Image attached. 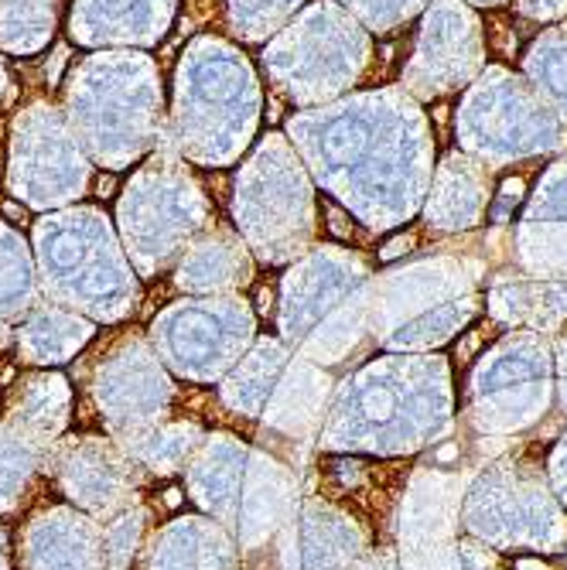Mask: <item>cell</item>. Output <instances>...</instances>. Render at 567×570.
Returning a JSON list of instances; mask_svg holds the SVG:
<instances>
[{
    "label": "cell",
    "mask_w": 567,
    "mask_h": 570,
    "mask_svg": "<svg viewBox=\"0 0 567 570\" xmlns=\"http://www.w3.org/2000/svg\"><path fill=\"white\" fill-rule=\"evenodd\" d=\"M287 134L315 181L373 233L410 223L431 191V124L403 86L301 110Z\"/></svg>",
    "instance_id": "6da1fadb"
},
{
    "label": "cell",
    "mask_w": 567,
    "mask_h": 570,
    "mask_svg": "<svg viewBox=\"0 0 567 570\" xmlns=\"http://www.w3.org/2000/svg\"><path fill=\"white\" fill-rule=\"evenodd\" d=\"M458 428L451 362L434 352H387L335 383L319 431L325 454L407 458Z\"/></svg>",
    "instance_id": "7a4b0ae2"
},
{
    "label": "cell",
    "mask_w": 567,
    "mask_h": 570,
    "mask_svg": "<svg viewBox=\"0 0 567 570\" xmlns=\"http://www.w3.org/2000/svg\"><path fill=\"white\" fill-rule=\"evenodd\" d=\"M377 274L363 253L312 246L281 281L277 332L322 370L352 366L373 338Z\"/></svg>",
    "instance_id": "3957f363"
},
{
    "label": "cell",
    "mask_w": 567,
    "mask_h": 570,
    "mask_svg": "<svg viewBox=\"0 0 567 570\" xmlns=\"http://www.w3.org/2000/svg\"><path fill=\"white\" fill-rule=\"evenodd\" d=\"M261 82L250 59L216 35L195 38L175 72L172 147L202 168H226L261 124Z\"/></svg>",
    "instance_id": "277c9868"
},
{
    "label": "cell",
    "mask_w": 567,
    "mask_h": 570,
    "mask_svg": "<svg viewBox=\"0 0 567 570\" xmlns=\"http://www.w3.org/2000/svg\"><path fill=\"white\" fill-rule=\"evenodd\" d=\"M66 117L99 168H130L162 134V72L144 51L86 56L66 82Z\"/></svg>",
    "instance_id": "5b68a950"
},
{
    "label": "cell",
    "mask_w": 567,
    "mask_h": 570,
    "mask_svg": "<svg viewBox=\"0 0 567 570\" xmlns=\"http://www.w3.org/2000/svg\"><path fill=\"white\" fill-rule=\"evenodd\" d=\"M185 482L195 505L226 527L243 553L267 550L301 499L291 461L229 431L205 434Z\"/></svg>",
    "instance_id": "8992f818"
},
{
    "label": "cell",
    "mask_w": 567,
    "mask_h": 570,
    "mask_svg": "<svg viewBox=\"0 0 567 570\" xmlns=\"http://www.w3.org/2000/svg\"><path fill=\"white\" fill-rule=\"evenodd\" d=\"M35 261L45 294L96 322H120L140 301L127 249L110 219L89 205L38 219Z\"/></svg>",
    "instance_id": "52a82bcc"
},
{
    "label": "cell",
    "mask_w": 567,
    "mask_h": 570,
    "mask_svg": "<svg viewBox=\"0 0 567 570\" xmlns=\"http://www.w3.org/2000/svg\"><path fill=\"white\" fill-rule=\"evenodd\" d=\"M479 267L444 249L377 274L373 338L387 352H434L482 307Z\"/></svg>",
    "instance_id": "ba28073f"
},
{
    "label": "cell",
    "mask_w": 567,
    "mask_h": 570,
    "mask_svg": "<svg viewBox=\"0 0 567 570\" xmlns=\"http://www.w3.org/2000/svg\"><path fill=\"white\" fill-rule=\"evenodd\" d=\"M466 537L517 557H557L567 550V512L547 464L527 451H502L469 482L461 502Z\"/></svg>",
    "instance_id": "9c48e42d"
},
{
    "label": "cell",
    "mask_w": 567,
    "mask_h": 570,
    "mask_svg": "<svg viewBox=\"0 0 567 570\" xmlns=\"http://www.w3.org/2000/svg\"><path fill=\"white\" fill-rule=\"evenodd\" d=\"M307 165L284 134H264L233 185V223L256 261L294 264L319 236V205Z\"/></svg>",
    "instance_id": "30bf717a"
},
{
    "label": "cell",
    "mask_w": 567,
    "mask_h": 570,
    "mask_svg": "<svg viewBox=\"0 0 567 570\" xmlns=\"http://www.w3.org/2000/svg\"><path fill=\"white\" fill-rule=\"evenodd\" d=\"M370 66V28L332 0H319L291 18L264 51V72L274 92L297 110H315L345 96Z\"/></svg>",
    "instance_id": "8fae6325"
},
{
    "label": "cell",
    "mask_w": 567,
    "mask_h": 570,
    "mask_svg": "<svg viewBox=\"0 0 567 570\" xmlns=\"http://www.w3.org/2000/svg\"><path fill=\"white\" fill-rule=\"evenodd\" d=\"M216 223L213 202L195 181L182 154L154 150L117 202V229L140 277H158Z\"/></svg>",
    "instance_id": "7c38bea8"
},
{
    "label": "cell",
    "mask_w": 567,
    "mask_h": 570,
    "mask_svg": "<svg viewBox=\"0 0 567 570\" xmlns=\"http://www.w3.org/2000/svg\"><path fill=\"white\" fill-rule=\"evenodd\" d=\"M554 335L512 328L489 345L469 373L461 421L482 441H527L554 406Z\"/></svg>",
    "instance_id": "4fadbf2b"
},
{
    "label": "cell",
    "mask_w": 567,
    "mask_h": 570,
    "mask_svg": "<svg viewBox=\"0 0 567 570\" xmlns=\"http://www.w3.org/2000/svg\"><path fill=\"white\" fill-rule=\"evenodd\" d=\"M332 393L329 370L294 352L281 335L256 338L219 383V400L229 413L256 421L267 438H284L287 444L319 441Z\"/></svg>",
    "instance_id": "5bb4252c"
},
{
    "label": "cell",
    "mask_w": 567,
    "mask_h": 570,
    "mask_svg": "<svg viewBox=\"0 0 567 570\" xmlns=\"http://www.w3.org/2000/svg\"><path fill=\"white\" fill-rule=\"evenodd\" d=\"M567 140L564 120L530 79L509 69L482 72L458 110V144L486 168H506L540 154L560 150Z\"/></svg>",
    "instance_id": "9a60e30c"
},
{
    "label": "cell",
    "mask_w": 567,
    "mask_h": 570,
    "mask_svg": "<svg viewBox=\"0 0 567 570\" xmlns=\"http://www.w3.org/2000/svg\"><path fill=\"white\" fill-rule=\"evenodd\" d=\"M150 345L188 383H223L256 342V315L239 294L188 297L150 325Z\"/></svg>",
    "instance_id": "2e32d148"
},
{
    "label": "cell",
    "mask_w": 567,
    "mask_h": 570,
    "mask_svg": "<svg viewBox=\"0 0 567 570\" xmlns=\"http://www.w3.org/2000/svg\"><path fill=\"white\" fill-rule=\"evenodd\" d=\"M92 158L76 137L66 110L35 99L14 117L8 188L31 209H66L89 191Z\"/></svg>",
    "instance_id": "e0dca14e"
},
{
    "label": "cell",
    "mask_w": 567,
    "mask_h": 570,
    "mask_svg": "<svg viewBox=\"0 0 567 570\" xmlns=\"http://www.w3.org/2000/svg\"><path fill=\"white\" fill-rule=\"evenodd\" d=\"M92 396L102 421L117 441H127L154 424L168 421L175 403V383L162 366L150 338L127 332L96 366Z\"/></svg>",
    "instance_id": "ac0fdd59"
},
{
    "label": "cell",
    "mask_w": 567,
    "mask_h": 570,
    "mask_svg": "<svg viewBox=\"0 0 567 570\" xmlns=\"http://www.w3.org/2000/svg\"><path fill=\"white\" fill-rule=\"evenodd\" d=\"M482 62L486 38L469 0H431L403 66V89L418 99L458 92L479 79Z\"/></svg>",
    "instance_id": "d6986e66"
},
{
    "label": "cell",
    "mask_w": 567,
    "mask_h": 570,
    "mask_svg": "<svg viewBox=\"0 0 567 570\" xmlns=\"http://www.w3.org/2000/svg\"><path fill=\"white\" fill-rule=\"evenodd\" d=\"M373 547V530L329 495H301L271 543L277 570H359Z\"/></svg>",
    "instance_id": "ffe728a7"
},
{
    "label": "cell",
    "mask_w": 567,
    "mask_h": 570,
    "mask_svg": "<svg viewBox=\"0 0 567 570\" xmlns=\"http://www.w3.org/2000/svg\"><path fill=\"white\" fill-rule=\"evenodd\" d=\"M51 461H56V479L62 492L76 505L96 512L99 520H110V515L137 502L140 464L117 438H69Z\"/></svg>",
    "instance_id": "44dd1931"
},
{
    "label": "cell",
    "mask_w": 567,
    "mask_h": 570,
    "mask_svg": "<svg viewBox=\"0 0 567 570\" xmlns=\"http://www.w3.org/2000/svg\"><path fill=\"white\" fill-rule=\"evenodd\" d=\"M178 11V0H76L69 35L89 48L158 45Z\"/></svg>",
    "instance_id": "7402d4cb"
},
{
    "label": "cell",
    "mask_w": 567,
    "mask_h": 570,
    "mask_svg": "<svg viewBox=\"0 0 567 570\" xmlns=\"http://www.w3.org/2000/svg\"><path fill=\"white\" fill-rule=\"evenodd\" d=\"M517 256L530 277L567 274V158L554 161L537 181L517 229Z\"/></svg>",
    "instance_id": "603a6c76"
},
{
    "label": "cell",
    "mask_w": 567,
    "mask_h": 570,
    "mask_svg": "<svg viewBox=\"0 0 567 570\" xmlns=\"http://www.w3.org/2000/svg\"><path fill=\"white\" fill-rule=\"evenodd\" d=\"M472 479H458L441 469L414 472L397 499L393 540L397 543H438L454 540L461 527V502Z\"/></svg>",
    "instance_id": "cb8c5ba5"
},
{
    "label": "cell",
    "mask_w": 567,
    "mask_h": 570,
    "mask_svg": "<svg viewBox=\"0 0 567 570\" xmlns=\"http://www.w3.org/2000/svg\"><path fill=\"white\" fill-rule=\"evenodd\" d=\"M239 543L213 515H178L144 543V570H239Z\"/></svg>",
    "instance_id": "d4e9b609"
},
{
    "label": "cell",
    "mask_w": 567,
    "mask_h": 570,
    "mask_svg": "<svg viewBox=\"0 0 567 570\" xmlns=\"http://www.w3.org/2000/svg\"><path fill=\"white\" fill-rule=\"evenodd\" d=\"M253 249L229 226H209L175 264V287L195 297L239 294L253 284Z\"/></svg>",
    "instance_id": "484cf974"
},
{
    "label": "cell",
    "mask_w": 567,
    "mask_h": 570,
    "mask_svg": "<svg viewBox=\"0 0 567 570\" xmlns=\"http://www.w3.org/2000/svg\"><path fill=\"white\" fill-rule=\"evenodd\" d=\"M492 202L489 168L469 154H448L431 178L424 223L434 233H469L482 223Z\"/></svg>",
    "instance_id": "4316f807"
},
{
    "label": "cell",
    "mask_w": 567,
    "mask_h": 570,
    "mask_svg": "<svg viewBox=\"0 0 567 570\" xmlns=\"http://www.w3.org/2000/svg\"><path fill=\"white\" fill-rule=\"evenodd\" d=\"M489 315L509 328L567 332V274L564 277H502L489 287Z\"/></svg>",
    "instance_id": "83f0119b"
},
{
    "label": "cell",
    "mask_w": 567,
    "mask_h": 570,
    "mask_svg": "<svg viewBox=\"0 0 567 570\" xmlns=\"http://www.w3.org/2000/svg\"><path fill=\"white\" fill-rule=\"evenodd\" d=\"M72 410V393L69 383L56 373H25L14 380L8 390V417L4 424L41 438V441H56V434L66 428Z\"/></svg>",
    "instance_id": "f1b7e54d"
},
{
    "label": "cell",
    "mask_w": 567,
    "mask_h": 570,
    "mask_svg": "<svg viewBox=\"0 0 567 570\" xmlns=\"http://www.w3.org/2000/svg\"><path fill=\"white\" fill-rule=\"evenodd\" d=\"M14 335H18L21 362H31V366H51V362L72 358L96 335V328H92V322L72 315V311H66L59 304H45Z\"/></svg>",
    "instance_id": "f546056e"
},
{
    "label": "cell",
    "mask_w": 567,
    "mask_h": 570,
    "mask_svg": "<svg viewBox=\"0 0 567 570\" xmlns=\"http://www.w3.org/2000/svg\"><path fill=\"white\" fill-rule=\"evenodd\" d=\"M202 441L205 431L195 421H162L120 444L144 472H150L154 479H172L188 469V461L195 458Z\"/></svg>",
    "instance_id": "4dcf8cb0"
},
{
    "label": "cell",
    "mask_w": 567,
    "mask_h": 570,
    "mask_svg": "<svg viewBox=\"0 0 567 570\" xmlns=\"http://www.w3.org/2000/svg\"><path fill=\"white\" fill-rule=\"evenodd\" d=\"M59 24V0H0V51L38 56Z\"/></svg>",
    "instance_id": "1f68e13d"
},
{
    "label": "cell",
    "mask_w": 567,
    "mask_h": 570,
    "mask_svg": "<svg viewBox=\"0 0 567 570\" xmlns=\"http://www.w3.org/2000/svg\"><path fill=\"white\" fill-rule=\"evenodd\" d=\"M527 79L567 127V24H554L534 38L524 59Z\"/></svg>",
    "instance_id": "d6a6232c"
},
{
    "label": "cell",
    "mask_w": 567,
    "mask_h": 570,
    "mask_svg": "<svg viewBox=\"0 0 567 570\" xmlns=\"http://www.w3.org/2000/svg\"><path fill=\"white\" fill-rule=\"evenodd\" d=\"M35 261L18 229L0 223V325L14 322L35 307Z\"/></svg>",
    "instance_id": "836d02e7"
},
{
    "label": "cell",
    "mask_w": 567,
    "mask_h": 570,
    "mask_svg": "<svg viewBox=\"0 0 567 570\" xmlns=\"http://www.w3.org/2000/svg\"><path fill=\"white\" fill-rule=\"evenodd\" d=\"M359 570H469L458 540L438 543H380L366 553Z\"/></svg>",
    "instance_id": "e575fe53"
},
{
    "label": "cell",
    "mask_w": 567,
    "mask_h": 570,
    "mask_svg": "<svg viewBox=\"0 0 567 570\" xmlns=\"http://www.w3.org/2000/svg\"><path fill=\"white\" fill-rule=\"evenodd\" d=\"M147 520H150V509L140 499L120 509L117 515H110L107 527H102V563H107V570H130L137 547L144 540Z\"/></svg>",
    "instance_id": "d590c367"
},
{
    "label": "cell",
    "mask_w": 567,
    "mask_h": 570,
    "mask_svg": "<svg viewBox=\"0 0 567 570\" xmlns=\"http://www.w3.org/2000/svg\"><path fill=\"white\" fill-rule=\"evenodd\" d=\"M229 24L243 41H264L291 24V14L304 0H226Z\"/></svg>",
    "instance_id": "8d00e7d4"
},
{
    "label": "cell",
    "mask_w": 567,
    "mask_h": 570,
    "mask_svg": "<svg viewBox=\"0 0 567 570\" xmlns=\"http://www.w3.org/2000/svg\"><path fill=\"white\" fill-rule=\"evenodd\" d=\"M342 4H345V11L352 18H359L370 31L383 35V31H393V28L407 24L424 8H431V0H342Z\"/></svg>",
    "instance_id": "74e56055"
},
{
    "label": "cell",
    "mask_w": 567,
    "mask_h": 570,
    "mask_svg": "<svg viewBox=\"0 0 567 570\" xmlns=\"http://www.w3.org/2000/svg\"><path fill=\"white\" fill-rule=\"evenodd\" d=\"M547 479H550V485H554V492H557V499L564 502V509H567V431L560 434V441L550 448V454H547Z\"/></svg>",
    "instance_id": "f35d334b"
},
{
    "label": "cell",
    "mask_w": 567,
    "mask_h": 570,
    "mask_svg": "<svg viewBox=\"0 0 567 570\" xmlns=\"http://www.w3.org/2000/svg\"><path fill=\"white\" fill-rule=\"evenodd\" d=\"M458 543H461V557H466V567H469V570H506L502 560H499V553H496L492 547H486V543H479V540H472V537L458 540ZM509 570H512V567H509Z\"/></svg>",
    "instance_id": "ab89813d"
},
{
    "label": "cell",
    "mask_w": 567,
    "mask_h": 570,
    "mask_svg": "<svg viewBox=\"0 0 567 570\" xmlns=\"http://www.w3.org/2000/svg\"><path fill=\"white\" fill-rule=\"evenodd\" d=\"M517 11L534 21H564L567 0H517Z\"/></svg>",
    "instance_id": "60d3db41"
},
{
    "label": "cell",
    "mask_w": 567,
    "mask_h": 570,
    "mask_svg": "<svg viewBox=\"0 0 567 570\" xmlns=\"http://www.w3.org/2000/svg\"><path fill=\"white\" fill-rule=\"evenodd\" d=\"M11 352H18V335H11L8 325H0V390H11L18 380L11 358H21V355H11Z\"/></svg>",
    "instance_id": "b9f144b4"
},
{
    "label": "cell",
    "mask_w": 567,
    "mask_h": 570,
    "mask_svg": "<svg viewBox=\"0 0 567 570\" xmlns=\"http://www.w3.org/2000/svg\"><path fill=\"white\" fill-rule=\"evenodd\" d=\"M554 376H557V400L567 417V332L554 335Z\"/></svg>",
    "instance_id": "7bdbcfd3"
},
{
    "label": "cell",
    "mask_w": 567,
    "mask_h": 570,
    "mask_svg": "<svg viewBox=\"0 0 567 570\" xmlns=\"http://www.w3.org/2000/svg\"><path fill=\"white\" fill-rule=\"evenodd\" d=\"M520 188L524 181L520 178H509L499 191V202H496V209H492V223H509L506 216H512V205L520 202Z\"/></svg>",
    "instance_id": "ee69618b"
},
{
    "label": "cell",
    "mask_w": 567,
    "mask_h": 570,
    "mask_svg": "<svg viewBox=\"0 0 567 570\" xmlns=\"http://www.w3.org/2000/svg\"><path fill=\"white\" fill-rule=\"evenodd\" d=\"M8 86H11V82H8V69H4V59H0V96L8 92Z\"/></svg>",
    "instance_id": "f6af8a7d"
},
{
    "label": "cell",
    "mask_w": 567,
    "mask_h": 570,
    "mask_svg": "<svg viewBox=\"0 0 567 570\" xmlns=\"http://www.w3.org/2000/svg\"><path fill=\"white\" fill-rule=\"evenodd\" d=\"M472 8H496V4H502V0H469Z\"/></svg>",
    "instance_id": "bcb514c9"
}]
</instances>
